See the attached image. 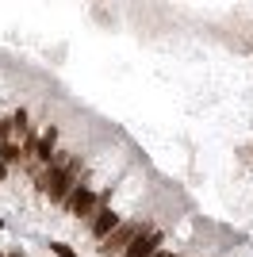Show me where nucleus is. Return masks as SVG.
<instances>
[{
  "instance_id": "obj_1",
  "label": "nucleus",
  "mask_w": 253,
  "mask_h": 257,
  "mask_svg": "<svg viewBox=\"0 0 253 257\" xmlns=\"http://www.w3.org/2000/svg\"><path fill=\"white\" fill-rule=\"evenodd\" d=\"M84 181V154H69V161H62V165H54V169H42L39 177H35V192L46 196L50 204L65 207V200L73 196V188Z\"/></svg>"
},
{
  "instance_id": "obj_2",
  "label": "nucleus",
  "mask_w": 253,
  "mask_h": 257,
  "mask_svg": "<svg viewBox=\"0 0 253 257\" xmlns=\"http://www.w3.org/2000/svg\"><path fill=\"white\" fill-rule=\"evenodd\" d=\"M150 226H154V219H150V215H135V219H123V226H119L115 234H107L96 249H100V257H123V253H126V246H131V242H135L142 230H150Z\"/></svg>"
},
{
  "instance_id": "obj_3",
  "label": "nucleus",
  "mask_w": 253,
  "mask_h": 257,
  "mask_svg": "<svg viewBox=\"0 0 253 257\" xmlns=\"http://www.w3.org/2000/svg\"><path fill=\"white\" fill-rule=\"evenodd\" d=\"M96 207H100V192H92V184H84V181L77 184L73 196L65 200V215H69V219H84V223H92Z\"/></svg>"
},
{
  "instance_id": "obj_4",
  "label": "nucleus",
  "mask_w": 253,
  "mask_h": 257,
  "mask_svg": "<svg viewBox=\"0 0 253 257\" xmlns=\"http://www.w3.org/2000/svg\"><path fill=\"white\" fill-rule=\"evenodd\" d=\"M119 226H123V219L115 215V207L111 204H100L92 215V223H88V234H92V242H104L107 234H115Z\"/></svg>"
},
{
  "instance_id": "obj_5",
  "label": "nucleus",
  "mask_w": 253,
  "mask_h": 257,
  "mask_svg": "<svg viewBox=\"0 0 253 257\" xmlns=\"http://www.w3.org/2000/svg\"><path fill=\"white\" fill-rule=\"evenodd\" d=\"M58 142H62V127H58V123H46V127H42V139H39V154H35V161H39L42 169H50L54 161H58V150H62Z\"/></svg>"
},
{
  "instance_id": "obj_6",
  "label": "nucleus",
  "mask_w": 253,
  "mask_h": 257,
  "mask_svg": "<svg viewBox=\"0 0 253 257\" xmlns=\"http://www.w3.org/2000/svg\"><path fill=\"white\" fill-rule=\"evenodd\" d=\"M165 246V230H158V226H150V230H142V234L126 246V253L123 257H154L158 249Z\"/></svg>"
},
{
  "instance_id": "obj_7",
  "label": "nucleus",
  "mask_w": 253,
  "mask_h": 257,
  "mask_svg": "<svg viewBox=\"0 0 253 257\" xmlns=\"http://www.w3.org/2000/svg\"><path fill=\"white\" fill-rule=\"evenodd\" d=\"M12 123H16V142H23L27 139V135H35V123H31V111H27V107H16V111H12Z\"/></svg>"
},
{
  "instance_id": "obj_8",
  "label": "nucleus",
  "mask_w": 253,
  "mask_h": 257,
  "mask_svg": "<svg viewBox=\"0 0 253 257\" xmlns=\"http://www.w3.org/2000/svg\"><path fill=\"white\" fill-rule=\"evenodd\" d=\"M50 249H54L58 257H81V253H77L73 246H69V242H50Z\"/></svg>"
},
{
  "instance_id": "obj_9",
  "label": "nucleus",
  "mask_w": 253,
  "mask_h": 257,
  "mask_svg": "<svg viewBox=\"0 0 253 257\" xmlns=\"http://www.w3.org/2000/svg\"><path fill=\"white\" fill-rule=\"evenodd\" d=\"M8 169H12V165H4V161H0V181H8Z\"/></svg>"
},
{
  "instance_id": "obj_10",
  "label": "nucleus",
  "mask_w": 253,
  "mask_h": 257,
  "mask_svg": "<svg viewBox=\"0 0 253 257\" xmlns=\"http://www.w3.org/2000/svg\"><path fill=\"white\" fill-rule=\"evenodd\" d=\"M8 257H27V253H23V249H8Z\"/></svg>"
},
{
  "instance_id": "obj_11",
  "label": "nucleus",
  "mask_w": 253,
  "mask_h": 257,
  "mask_svg": "<svg viewBox=\"0 0 253 257\" xmlns=\"http://www.w3.org/2000/svg\"><path fill=\"white\" fill-rule=\"evenodd\" d=\"M154 257H169V249H158V253H154Z\"/></svg>"
},
{
  "instance_id": "obj_12",
  "label": "nucleus",
  "mask_w": 253,
  "mask_h": 257,
  "mask_svg": "<svg viewBox=\"0 0 253 257\" xmlns=\"http://www.w3.org/2000/svg\"><path fill=\"white\" fill-rule=\"evenodd\" d=\"M0 257H8V253H4V249H0Z\"/></svg>"
}]
</instances>
